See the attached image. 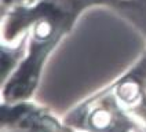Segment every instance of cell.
I'll return each instance as SVG.
<instances>
[{
  "label": "cell",
  "mask_w": 146,
  "mask_h": 132,
  "mask_svg": "<svg viewBox=\"0 0 146 132\" xmlns=\"http://www.w3.org/2000/svg\"><path fill=\"white\" fill-rule=\"evenodd\" d=\"M138 92H139V87L135 81H125L119 88V95L124 100H127V102L134 100V99L138 96Z\"/></svg>",
  "instance_id": "cell-1"
},
{
  "label": "cell",
  "mask_w": 146,
  "mask_h": 132,
  "mask_svg": "<svg viewBox=\"0 0 146 132\" xmlns=\"http://www.w3.org/2000/svg\"><path fill=\"white\" fill-rule=\"evenodd\" d=\"M91 123L95 128H106L110 124V114L105 110H97L91 117Z\"/></svg>",
  "instance_id": "cell-2"
},
{
  "label": "cell",
  "mask_w": 146,
  "mask_h": 132,
  "mask_svg": "<svg viewBox=\"0 0 146 132\" xmlns=\"http://www.w3.org/2000/svg\"><path fill=\"white\" fill-rule=\"evenodd\" d=\"M51 30H52V26L47 21H40L39 24L36 25V36L39 39H44V37L50 36Z\"/></svg>",
  "instance_id": "cell-3"
}]
</instances>
